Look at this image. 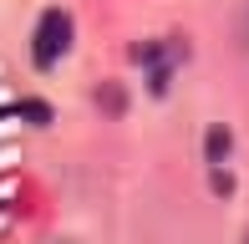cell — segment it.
<instances>
[{"label": "cell", "instance_id": "obj_1", "mask_svg": "<svg viewBox=\"0 0 249 244\" xmlns=\"http://www.w3.org/2000/svg\"><path fill=\"white\" fill-rule=\"evenodd\" d=\"M71 36H76L71 16H66V10H46V16L36 20V31H31V61H36L41 71H51V66L71 51Z\"/></svg>", "mask_w": 249, "mask_h": 244}, {"label": "cell", "instance_id": "obj_2", "mask_svg": "<svg viewBox=\"0 0 249 244\" xmlns=\"http://www.w3.org/2000/svg\"><path fill=\"white\" fill-rule=\"evenodd\" d=\"M224 153H229V132L213 127V132H209V163H224Z\"/></svg>", "mask_w": 249, "mask_h": 244}]
</instances>
